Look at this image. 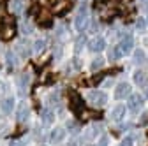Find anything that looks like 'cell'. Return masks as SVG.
<instances>
[{
  "mask_svg": "<svg viewBox=\"0 0 148 146\" xmlns=\"http://www.w3.org/2000/svg\"><path fill=\"white\" fill-rule=\"evenodd\" d=\"M86 99L90 100V104H94V106L101 107V106H104V104H106L108 95H106L104 92H99V90H92V92H88V93H86Z\"/></svg>",
  "mask_w": 148,
  "mask_h": 146,
  "instance_id": "1",
  "label": "cell"
},
{
  "mask_svg": "<svg viewBox=\"0 0 148 146\" xmlns=\"http://www.w3.org/2000/svg\"><path fill=\"white\" fill-rule=\"evenodd\" d=\"M86 21H88V16H86V5H81V12L76 16V20H74V27L78 30H83L86 27Z\"/></svg>",
  "mask_w": 148,
  "mask_h": 146,
  "instance_id": "2",
  "label": "cell"
},
{
  "mask_svg": "<svg viewBox=\"0 0 148 146\" xmlns=\"http://www.w3.org/2000/svg\"><path fill=\"white\" fill-rule=\"evenodd\" d=\"M88 48L90 51H94V53H99L106 48V39L104 37H94L90 42H88Z\"/></svg>",
  "mask_w": 148,
  "mask_h": 146,
  "instance_id": "3",
  "label": "cell"
},
{
  "mask_svg": "<svg viewBox=\"0 0 148 146\" xmlns=\"http://www.w3.org/2000/svg\"><path fill=\"white\" fill-rule=\"evenodd\" d=\"M132 46H134V41H132L131 35H123V37L120 39V44H118V48H120L122 53H131Z\"/></svg>",
  "mask_w": 148,
  "mask_h": 146,
  "instance_id": "4",
  "label": "cell"
},
{
  "mask_svg": "<svg viewBox=\"0 0 148 146\" xmlns=\"http://www.w3.org/2000/svg\"><path fill=\"white\" fill-rule=\"evenodd\" d=\"M132 81L138 86H145V85H148V74H146L145 70H136L134 74H132Z\"/></svg>",
  "mask_w": 148,
  "mask_h": 146,
  "instance_id": "5",
  "label": "cell"
},
{
  "mask_svg": "<svg viewBox=\"0 0 148 146\" xmlns=\"http://www.w3.org/2000/svg\"><path fill=\"white\" fill-rule=\"evenodd\" d=\"M65 137V129H62V127H58V129H53L49 132V141L51 143H62Z\"/></svg>",
  "mask_w": 148,
  "mask_h": 146,
  "instance_id": "6",
  "label": "cell"
},
{
  "mask_svg": "<svg viewBox=\"0 0 148 146\" xmlns=\"http://www.w3.org/2000/svg\"><path fill=\"white\" fill-rule=\"evenodd\" d=\"M115 95H116V99H125V97H129V95H131V86H129L127 83H120V85L116 86Z\"/></svg>",
  "mask_w": 148,
  "mask_h": 146,
  "instance_id": "7",
  "label": "cell"
},
{
  "mask_svg": "<svg viewBox=\"0 0 148 146\" xmlns=\"http://www.w3.org/2000/svg\"><path fill=\"white\" fill-rule=\"evenodd\" d=\"M141 106H143V99L139 95H131L129 97V109H131V111H134V113L139 111Z\"/></svg>",
  "mask_w": 148,
  "mask_h": 146,
  "instance_id": "8",
  "label": "cell"
},
{
  "mask_svg": "<svg viewBox=\"0 0 148 146\" xmlns=\"http://www.w3.org/2000/svg\"><path fill=\"white\" fill-rule=\"evenodd\" d=\"M28 116H30V107H28L27 102H21V106L18 107V120H20V121H27Z\"/></svg>",
  "mask_w": 148,
  "mask_h": 146,
  "instance_id": "9",
  "label": "cell"
},
{
  "mask_svg": "<svg viewBox=\"0 0 148 146\" xmlns=\"http://www.w3.org/2000/svg\"><path fill=\"white\" fill-rule=\"evenodd\" d=\"M123 115H125V107L120 106V104L115 106V107H113V111H111V118H113V120H122Z\"/></svg>",
  "mask_w": 148,
  "mask_h": 146,
  "instance_id": "10",
  "label": "cell"
},
{
  "mask_svg": "<svg viewBox=\"0 0 148 146\" xmlns=\"http://www.w3.org/2000/svg\"><path fill=\"white\" fill-rule=\"evenodd\" d=\"M12 107H14V99L12 97H7V99L2 100V111L4 113H11Z\"/></svg>",
  "mask_w": 148,
  "mask_h": 146,
  "instance_id": "11",
  "label": "cell"
},
{
  "mask_svg": "<svg viewBox=\"0 0 148 146\" xmlns=\"http://www.w3.org/2000/svg\"><path fill=\"white\" fill-rule=\"evenodd\" d=\"M71 107L74 111H83V100L79 97H72L71 99Z\"/></svg>",
  "mask_w": 148,
  "mask_h": 146,
  "instance_id": "12",
  "label": "cell"
},
{
  "mask_svg": "<svg viewBox=\"0 0 148 146\" xmlns=\"http://www.w3.org/2000/svg\"><path fill=\"white\" fill-rule=\"evenodd\" d=\"M44 48H46V41H44V39H39V41L34 42V51H35V53H42Z\"/></svg>",
  "mask_w": 148,
  "mask_h": 146,
  "instance_id": "13",
  "label": "cell"
},
{
  "mask_svg": "<svg viewBox=\"0 0 148 146\" xmlns=\"http://www.w3.org/2000/svg\"><path fill=\"white\" fill-rule=\"evenodd\" d=\"M18 51H20V55L23 58H27L28 57V53H30V49H28V44H27V41H23L20 46H18Z\"/></svg>",
  "mask_w": 148,
  "mask_h": 146,
  "instance_id": "14",
  "label": "cell"
},
{
  "mask_svg": "<svg viewBox=\"0 0 148 146\" xmlns=\"http://www.w3.org/2000/svg\"><path fill=\"white\" fill-rule=\"evenodd\" d=\"M132 62H134V63H143V62H145V53H143L141 49H136V51H134Z\"/></svg>",
  "mask_w": 148,
  "mask_h": 146,
  "instance_id": "15",
  "label": "cell"
},
{
  "mask_svg": "<svg viewBox=\"0 0 148 146\" xmlns=\"http://www.w3.org/2000/svg\"><path fill=\"white\" fill-rule=\"evenodd\" d=\"M53 120H55V115L51 113V111H46L42 113V121H44V125H49V123H53Z\"/></svg>",
  "mask_w": 148,
  "mask_h": 146,
  "instance_id": "16",
  "label": "cell"
},
{
  "mask_svg": "<svg viewBox=\"0 0 148 146\" xmlns=\"http://www.w3.org/2000/svg\"><path fill=\"white\" fill-rule=\"evenodd\" d=\"M102 65H104V58H95L94 62L90 63V69H92V70H99Z\"/></svg>",
  "mask_w": 148,
  "mask_h": 146,
  "instance_id": "17",
  "label": "cell"
},
{
  "mask_svg": "<svg viewBox=\"0 0 148 146\" xmlns=\"http://www.w3.org/2000/svg\"><path fill=\"white\" fill-rule=\"evenodd\" d=\"M20 9H23V0H12L11 2V11L18 12Z\"/></svg>",
  "mask_w": 148,
  "mask_h": 146,
  "instance_id": "18",
  "label": "cell"
},
{
  "mask_svg": "<svg viewBox=\"0 0 148 146\" xmlns=\"http://www.w3.org/2000/svg\"><path fill=\"white\" fill-rule=\"evenodd\" d=\"M132 143H134V141H132V137H125V139L120 143V146H132Z\"/></svg>",
  "mask_w": 148,
  "mask_h": 146,
  "instance_id": "19",
  "label": "cell"
},
{
  "mask_svg": "<svg viewBox=\"0 0 148 146\" xmlns=\"http://www.w3.org/2000/svg\"><path fill=\"white\" fill-rule=\"evenodd\" d=\"M136 27H138V30H143V28L146 27V21H145V20H138V21H136Z\"/></svg>",
  "mask_w": 148,
  "mask_h": 146,
  "instance_id": "20",
  "label": "cell"
},
{
  "mask_svg": "<svg viewBox=\"0 0 148 146\" xmlns=\"http://www.w3.org/2000/svg\"><path fill=\"white\" fill-rule=\"evenodd\" d=\"M97 146H108V137H106V136H102V137H101V141L97 143Z\"/></svg>",
  "mask_w": 148,
  "mask_h": 146,
  "instance_id": "21",
  "label": "cell"
},
{
  "mask_svg": "<svg viewBox=\"0 0 148 146\" xmlns=\"http://www.w3.org/2000/svg\"><path fill=\"white\" fill-rule=\"evenodd\" d=\"M83 42H85V37H79V41H76V49H79L83 46Z\"/></svg>",
  "mask_w": 148,
  "mask_h": 146,
  "instance_id": "22",
  "label": "cell"
},
{
  "mask_svg": "<svg viewBox=\"0 0 148 146\" xmlns=\"http://www.w3.org/2000/svg\"><path fill=\"white\" fill-rule=\"evenodd\" d=\"M146 121H148V113H145L143 118H141V123H146Z\"/></svg>",
  "mask_w": 148,
  "mask_h": 146,
  "instance_id": "23",
  "label": "cell"
},
{
  "mask_svg": "<svg viewBox=\"0 0 148 146\" xmlns=\"http://www.w3.org/2000/svg\"><path fill=\"white\" fill-rule=\"evenodd\" d=\"M11 146H23V143H20V141H16V143H12Z\"/></svg>",
  "mask_w": 148,
  "mask_h": 146,
  "instance_id": "24",
  "label": "cell"
},
{
  "mask_svg": "<svg viewBox=\"0 0 148 146\" xmlns=\"http://www.w3.org/2000/svg\"><path fill=\"white\" fill-rule=\"evenodd\" d=\"M146 25H148V18H146Z\"/></svg>",
  "mask_w": 148,
  "mask_h": 146,
  "instance_id": "25",
  "label": "cell"
},
{
  "mask_svg": "<svg viewBox=\"0 0 148 146\" xmlns=\"http://www.w3.org/2000/svg\"><path fill=\"white\" fill-rule=\"evenodd\" d=\"M146 95H148V90H146Z\"/></svg>",
  "mask_w": 148,
  "mask_h": 146,
  "instance_id": "26",
  "label": "cell"
}]
</instances>
